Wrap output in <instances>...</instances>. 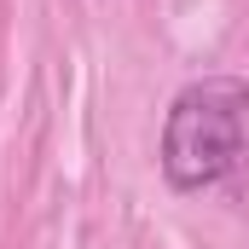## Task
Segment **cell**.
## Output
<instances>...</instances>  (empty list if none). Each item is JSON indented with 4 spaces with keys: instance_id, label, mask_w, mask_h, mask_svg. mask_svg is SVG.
Returning <instances> with one entry per match:
<instances>
[{
    "instance_id": "obj_1",
    "label": "cell",
    "mask_w": 249,
    "mask_h": 249,
    "mask_svg": "<svg viewBox=\"0 0 249 249\" xmlns=\"http://www.w3.org/2000/svg\"><path fill=\"white\" fill-rule=\"evenodd\" d=\"M249 157V81L197 75L168 99L157 168L174 191H209L232 180Z\"/></svg>"
}]
</instances>
